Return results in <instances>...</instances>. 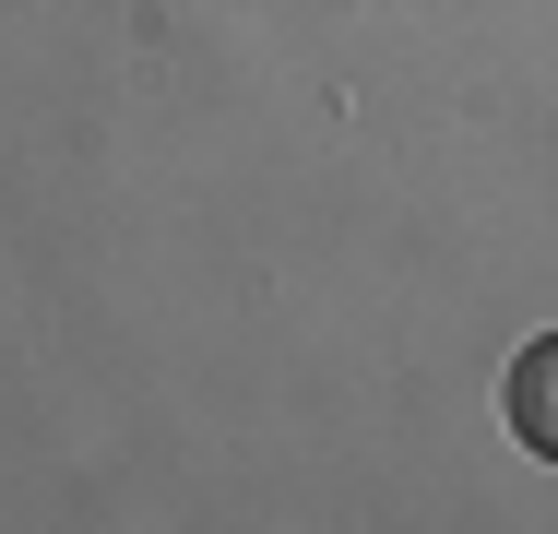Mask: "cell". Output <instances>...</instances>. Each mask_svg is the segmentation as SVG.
I'll return each instance as SVG.
<instances>
[{"mask_svg": "<svg viewBox=\"0 0 558 534\" xmlns=\"http://www.w3.org/2000/svg\"><path fill=\"white\" fill-rule=\"evenodd\" d=\"M511 427H523V451H547V463H558V332L511 356Z\"/></svg>", "mask_w": 558, "mask_h": 534, "instance_id": "cell-1", "label": "cell"}]
</instances>
